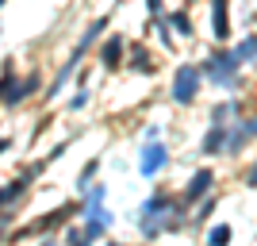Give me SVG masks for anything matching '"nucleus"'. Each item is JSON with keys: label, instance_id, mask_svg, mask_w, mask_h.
<instances>
[{"label": "nucleus", "instance_id": "f257e3e1", "mask_svg": "<svg viewBox=\"0 0 257 246\" xmlns=\"http://www.w3.org/2000/svg\"><path fill=\"white\" fill-rule=\"evenodd\" d=\"M196 89H200V69H196V65H181L177 77H173V100H177V104H192Z\"/></svg>", "mask_w": 257, "mask_h": 246}, {"label": "nucleus", "instance_id": "f03ea898", "mask_svg": "<svg viewBox=\"0 0 257 246\" xmlns=\"http://www.w3.org/2000/svg\"><path fill=\"white\" fill-rule=\"evenodd\" d=\"M169 208H173V200H169V196H154V200H146V204H142V212H146V215H142V231H146L150 238L165 231L161 215L169 212Z\"/></svg>", "mask_w": 257, "mask_h": 246}, {"label": "nucleus", "instance_id": "7ed1b4c3", "mask_svg": "<svg viewBox=\"0 0 257 246\" xmlns=\"http://www.w3.org/2000/svg\"><path fill=\"white\" fill-rule=\"evenodd\" d=\"M234 69H238V62L230 58V54H211V58H207V73H211V81L230 85V81H234Z\"/></svg>", "mask_w": 257, "mask_h": 246}, {"label": "nucleus", "instance_id": "20e7f679", "mask_svg": "<svg viewBox=\"0 0 257 246\" xmlns=\"http://www.w3.org/2000/svg\"><path fill=\"white\" fill-rule=\"evenodd\" d=\"M161 166H165V146L154 139V142H146V150H142L139 170H142V177H154V173H161Z\"/></svg>", "mask_w": 257, "mask_h": 246}, {"label": "nucleus", "instance_id": "39448f33", "mask_svg": "<svg viewBox=\"0 0 257 246\" xmlns=\"http://www.w3.org/2000/svg\"><path fill=\"white\" fill-rule=\"evenodd\" d=\"M249 135H253V119H246V123H238V127L230 131V139H223V150L238 154V150H242V142H249Z\"/></svg>", "mask_w": 257, "mask_h": 246}, {"label": "nucleus", "instance_id": "423d86ee", "mask_svg": "<svg viewBox=\"0 0 257 246\" xmlns=\"http://www.w3.org/2000/svg\"><path fill=\"white\" fill-rule=\"evenodd\" d=\"M211 16H215V39H226V35H230V20H226V0H211Z\"/></svg>", "mask_w": 257, "mask_h": 246}, {"label": "nucleus", "instance_id": "0eeeda50", "mask_svg": "<svg viewBox=\"0 0 257 246\" xmlns=\"http://www.w3.org/2000/svg\"><path fill=\"white\" fill-rule=\"evenodd\" d=\"M253 50H257V39H253V35H246V39L230 50V58H234L238 65H246V62H253Z\"/></svg>", "mask_w": 257, "mask_h": 246}, {"label": "nucleus", "instance_id": "6e6552de", "mask_svg": "<svg viewBox=\"0 0 257 246\" xmlns=\"http://www.w3.org/2000/svg\"><path fill=\"white\" fill-rule=\"evenodd\" d=\"M211 181H215V177H211V170H200V173L192 177V185H188V200H196V196H204L207 189H211Z\"/></svg>", "mask_w": 257, "mask_h": 246}, {"label": "nucleus", "instance_id": "1a4fd4ad", "mask_svg": "<svg viewBox=\"0 0 257 246\" xmlns=\"http://www.w3.org/2000/svg\"><path fill=\"white\" fill-rule=\"evenodd\" d=\"M100 58H104L107 69H115L119 58H123V39H107V43H104V54H100Z\"/></svg>", "mask_w": 257, "mask_h": 246}, {"label": "nucleus", "instance_id": "9d476101", "mask_svg": "<svg viewBox=\"0 0 257 246\" xmlns=\"http://www.w3.org/2000/svg\"><path fill=\"white\" fill-rule=\"evenodd\" d=\"M223 123H215L211 131H207V139H204V154H219V150H223Z\"/></svg>", "mask_w": 257, "mask_h": 246}, {"label": "nucleus", "instance_id": "9b49d317", "mask_svg": "<svg viewBox=\"0 0 257 246\" xmlns=\"http://www.w3.org/2000/svg\"><path fill=\"white\" fill-rule=\"evenodd\" d=\"M207 242H211V246H223V242H230V227H226V223L211 227V235H207Z\"/></svg>", "mask_w": 257, "mask_h": 246}, {"label": "nucleus", "instance_id": "f8f14e48", "mask_svg": "<svg viewBox=\"0 0 257 246\" xmlns=\"http://www.w3.org/2000/svg\"><path fill=\"white\" fill-rule=\"evenodd\" d=\"M169 27H173V31H181L184 39L192 35V23H188V16H181V12H177V16H169Z\"/></svg>", "mask_w": 257, "mask_h": 246}, {"label": "nucleus", "instance_id": "ddd939ff", "mask_svg": "<svg viewBox=\"0 0 257 246\" xmlns=\"http://www.w3.org/2000/svg\"><path fill=\"white\" fill-rule=\"evenodd\" d=\"M146 8H150L154 16H158V12H161V0H146Z\"/></svg>", "mask_w": 257, "mask_h": 246}, {"label": "nucleus", "instance_id": "4468645a", "mask_svg": "<svg viewBox=\"0 0 257 246\" xmlns=\"http://www.w3.org/2000/svg\"><path fill=\"white\" fill-rule=\"evenodd\" d=\"M8 85H12V77H4V81H0V100H4V93H8Z\"/></svg>", "mask_w": 257, "mask_h": 246}, {"label": "nucleus", "instance_id": "2eb2a0df", "mask_svg": "<svg viewBox=\"0 0 257 246\" xmlns=\"http://www.w3.org/2000/svg\"><path fill=\"white\" fill-rule=\"evenodd\" d=\"M4 146H8V142H4V139H0V150H4Z\"/></svg>", "mask_w": 257, "mask_h": 246}, {"label": "nucleus", "instance_id": "dca6fc26", "mask_svg": "<svg viewBox=\"0 0 257 246\" xmlns=\"http://www.w3.org/2000/svg\"><path fill=\"white\" fill-rule=\"evenodd\" d=\"M0 4H4V0H0Z\"/></svg>", "mask_w": 257, "mask_h": 246}]
</instances>
